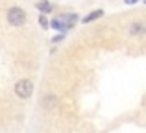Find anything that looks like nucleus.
<instances>
[{
  "instance_id": "obj_3",
  "label": "nucleus",
  "mask_w": 146,
  "mask_h": 133,
  "mask_svg": "<svg viewBox=\"0 0 146 133\" xmlns=\"http://www.w3.org/2000/svg\"><path fill=\"white\" fill-rule=\"evenodd\" d=\"M61 22H63V30H70L72 26H76L78 22V15L76 13H67L61 17Z\"/></svg>"
},
{
  "instance_id": "obj_11",
  "label": "nucleus",
  "mask_w": 146,
  "mask_h": 133,
  "mask_svg": "<svg viewBox=\"0 0 146 133\" xmlns=\"http://www.w3.org/2000/svg\"><path fill=\"white\" fill-rule=\"evenodd\" d=\"M144 4H146V0H144Z\"/></svg>"
},
{
  "instance_id": "obj_6",
  "label": "nucleus",
  "mask_w": 146,
  "mask_h": 133,
  "mask_svg": "<svg viewBox=\"0 0 146 133\" xmlns=\"http://www.w3.org/2000/svg\"><path fill=\"white\" fill-rule=\"evenodd\" d=\"M102 15H104V9H94V11H91V13L83 19V22H85V24L87 22H93V21H96V19H100Z\"/></svg>"
},
{
  "instance_id": "obj_7",
  "label": "nucleus",
  "mask_w": 146,
  "mask_h": 133,
  "mask_svg": "<svg viewBox=\"0 0 146 133\" xmlns=\"http://www.w3.org/2000/svg\"><path fill=\"white\" fill-rule=\"evenodd\" d=\"M39 24H41V26H43V28H44V30H46V28H48V26H50V22H48V19H46V17H44V13H43V15H39Z\"/></svg>"
},
{
  "instance_id": "obj_2",
  "label": "nucleus",
  "mask_w": 146,
  "mask_h": 133,
  "mask_svg": "<svg viewBox=\"0 0 146 133\" xmlns=\"http://www.w3.org/2000/svg\"><path fill=\"white\" fill-rule=\"evenodd\" d=\"M33 93V83L30 81V79H19L17 83H15V94H17L19 98H22V100H26V98H30Z\"/></svg>"
},
{
  "instance_id": "obj_10",
  "label": "nucleus",
  "mask_w": 146,
  "mask_h": 133,
  "mask_svg": "<svg viewBox=\"0 0 146 133\" xmlns=\"http://www.w3.org/2000/svg\"><path fill=\"white\" fill-rule=\"evenodd\" d=\"M139 0H124V4H128V6H131V4H137Z\"/></svg>"
},
{
  "instance_id": "obj_8",
  "label": "nucleus",
  "mask_w": 146,
  "mask_h": 133,
  "mask_svg": "<svg viewBox=\"0 0 146 133\" xmlns=\"http://www.w3.org/2000/svg\"><path fill=\"white\" fill-rule=\"evenodd\" d=\"M50 24H52V28H56V30H63V22H61V19H54Z\"/></svg>"
},
{
  "instance_id": "obj_5",
  "label": "nucleus",
  "mask_w": 146,
  "mask_h": 133,
  "mask_svg": "<svg viewBox=\"0 0 146 133\" xmlns=\"http://www.w3.org/2000/svg\"><path fill=\"white\" fill-rule=\"evenodd\" d=\"M35 7L41 11V13H44V15H46V13H50V11L54 9V6L48 2V0H39V2L35 4Z\"/></svg>"
},
{
  "instance_id": "obj_4",
  "label": "nucleus",
  "mask_w": 146,
  "mask_h": 133,
  "mask_svg": "<svg viewBox=\"0 0 146 133\" xmlns=\"http://www.w3.org/2000/svg\"><path fill=\"white\" fill-rule=\"evenodd\" d=\"M129 33L131 35H144L146 33V22H133L129 26Z\"/></svg>"
},
{
  "instance_id": "obj_1",
  "label": "nucleus",
  "mask_w": 146,
  "mask_h": 133,
  "mask_svg": "<svg viewBox=\"0 0 146 133\" xmlns=\"http://www.w3.org/2000/svg\"><path fill=\"white\" fill-rule=\"evenodd\" d=\"M7 22H9L11 26H24L26 22V11L22 9V7H9L7 9Z\"/></svg>"
},
{
  "instance_id": "obj_9",
  "label": "nucleus",
  "mask_w": 146,
  "mask_h": 133,
  "mask_svg": "<svg viewBox=\"0 0 146 133\" xmlns=\"http://www.w3.org/2000/svg\"><path fill=\"white\" fill-rule=\"evenodd\" d=\"M63 37H65L63 33H59V35H56V37H54V39H52V43H59V41L63 39Z\"/></svg>"
}]
</instances>
